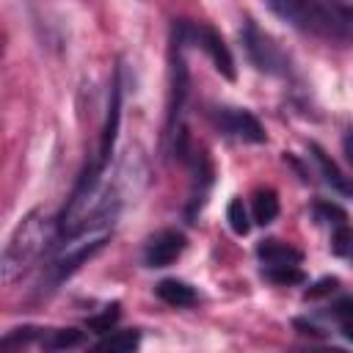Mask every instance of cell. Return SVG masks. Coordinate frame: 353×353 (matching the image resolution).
<instances>
[{
	"label": "cell",
	"instance_id": "e0dca14e",
	"mask_svg": "<svg viewBox=\"0 0 353 353\" xmlns=\"http://www.w3.org/2000/svg\"><path fill=\"white\" fill-rule=\"evenodd\" d=\"M331 248H334V254L353 262V226L350 223H342L331 232Z\"/></svg>",
	"mask_w": 353,
	"mask_h": 353
},
{
	"label": "cell",
	"instance_id": "7402d4cb",
	"mask_svg": "<svg viewBox=\"0 0 353 353\" xmlns=\"http://www.w3.org/2000/svg\"><path fill=\"white\" fill-rule=\"evenodd\" d=\"M339 328H342V336H345L347 342H353V317L339 320Z\"/></svg>",
	"mask_w": 353,
	"mask_h": 353
},
{
	"label": "cell",
	"instance_id": "2e32d148",
	"mask_svg": "<svg viewBox=\"0 0 353 353\" xmlns=\"http://www.w3.org/2000/svg\"><path fill=\"white\" fill-rule=\"evenodd\" d=\"M262 276L279 287H290V284H301L303 281V270L301 265H292V268H262Z\"/></svg>",
	"mask_w": 353,
	"mask_h": 353
},
{
	"label": "cell",
	"instance_id": "8fae6325",
	"mask_svg": "<svg viewBox=\"0 0 353 353\" xmlns=\"http://www.w3.org/2000/svg\"><path fill=\"white\" fill-rule=\"evenodd\" d=\"M279 215V196L273 188H256L254 196H251V218L254 223L259 226H268L273 223Z\"/></svg>",
	"mask_w": 353,
	"mask_h": 353
},
{
	"label": "cell",
	"instance_id": "7a4b0ae2",
	"mask_svg": "<svg viewBox=\"0 0 353 353\" xmlns=\"http://www.w3.org/2000/svg\"><path fill=\"white\" fill-rule=\"evenodd\" d=\"M58 234H61L58 221H52L41 210L28 212L19 221V226L14 229V234L8 237L6 248H3V262H0L3 281L6 284H14L50 248V243H55Z\"/></svg>",
	"mask_w": 353,
	"mask_h": 353
},
{
	"label": "cell",
	"instance_id": "3957f363",
	"mask_svg": "<svg viewBox=\"0 0 353 353\" xmlns=\"http://www.w3.org/2000/svg\"><path fill=\"white\" fill-rule=\"evenodd\" d=\"M185 41L179 30L171 25V47H168V113H165V141L176 157H188V132L182 124L185 102H188V66H185Z\"/></svg>",
	"mask_w": 353,
	"mask_h": 353
},
{
	"label": "cell",
	"instance_id": "d6986e66",
	"mask_svg": "<svg viewBox=\"0 0 353 353\" xmlns=\"http://www.w3.org/2000/svg\"><path fill=\"white\" fill-rule=\"evenodd\" d=\"M116 320H119V303H110V306H105V312L88 317V328L97 334H108L116 325Z\"/></svg>",
	"mask_w": 353,
	"mask_h": 353
},
{
	"label": "cell",
	"instance_id": "7c38bea8",
	"mask_svg": "<svg viewBox=\"0 0 353 353\" xmlns=\"http://www.w3.org/2000/svg\"><path fill=\"white\" fill-rule=\"evenodd\" d=\"M312 157H314V163L320 165V174L325 176V182L331 185V188H336L339 193H345V196H353V176H345L339 168H336V163L334 160H328V154L320 149V146H312Z\"/></svg>",
	"mask_w": 353,
	"mask_h": 353
},
{
	"label": "cell",
	"instance_id": "44dd1931",
	"mask_svg": "<svg viewBox=\"0 0 353 353\" xmlns=\"http://www.w3.org/2000/svg\"><path fill=\"white\" fill-rule=\"evenodd\" d=\"M334 317H336V320H347V317H353V298H342V301H336V303H334Z\"/></svg>",
	"mask_w": 353,
	"mask_h": 353
},
{
	"label": "cell",
	"instance_id": "5bb4252c",
	"mask_svg": "<svg viewBox=\"0 0 353 353\" xmlns=\"http://www.w3.org/2000/svg\"><path fill=\"white\" fill-rule=\"evenodd\" d=\"M77 345H83V331L77 328H52L41 336V347L47 350H69Z\"/></svg>",
	"mask_w": 353,
	"mask_h": 353
},
{
	"label": "cell",
	"instance_id": "5b68a950",
	"mask_svg": "<svg viewBox=\"0 0 353 353\" xmlns=\"http://www.w3.org/2000/svg\"><path fill=\"white\" fill-rule=\"evenodd\" d=\"M243 47H245L251 63H254L259 72H265V74H279V77H284V74L290 72V61H287V55L281 52V47H279L265 30H259L251 19H245V25H243Z\"/></svg>",
	"mask_w": 353,
	"mask_h": 353
},
{
	"label": "cell",
	"instance_id": "30bf717a",
	"mask_svg": "<svg viewBox=\"0 0 353 353\" xmlns=\"http://www.w3.org/2000/svg\"><path fill=\"white\" fill-rule=\"evenodd\" d=\"M154 292H157V298H160L163 303H168V306H174V309H185V306H193V303L199 301L196 290H193L190 284L179 281V279H163V281L154 287Z\"/></svg>",
	"mask_w": 353,
	"mask_h": 353
},
{
	"label": "cell",
	"instance_id": "52a82bcc",
	"mask_svg": "<svg viewBox=\"0 0 353 353\" xmlns=\"http://www.w3.org/2000/svg\"><path fill=\"white\" fill-rule=\"evenodd\" d=\"M185 248H188V237L179 229H163L146 240L143 262L149 268H168L171 262H176L182 256Z\"/></svg>",
	"mask_w": 353,
	"mask_h": 353
},
{
	"label": "cell",
	"instance_id": "ba28073f",
	"mask_svg": "<svg viewBox=\"0 0 353 353\" xmlns=\"http://www.w3.org/2000/svg\"><path fill=\"white\" fill-rule=\"evenodd\" d=\"M190 157V168H193V179H190V199H188V218L193 221L196 212L201 210V204L207 201V193H210V185H212V165H210V157L204 152H188Z\"/></svg>",
	"mask_w": 353,
	"mask_h": 353
},
{
	"label": "cell",
	"instance_id": "ac0fdd59",
	"mask_svg": "<svg viewBox=\"0 0 353 353\" xmlns=\"http://www.w3.org/2000/svg\"><path fill=\"white\" fill-rule=\"evenodd\" d=\"M314 218H317L320 223H328L331 229H336V226L347 223L345 210H342V207H336V204H331V201H317V204H314Z\"/></svg>",
	"mask_w": 353,
	"mask_h": 353
},
{
	"label": "cell",
	"instance_id": "4fadbf2b",
	"mask_svg": "<svg viewBox=\"0 0 353 353\" xmlns=\"http://www.w3.org/2000/svg\"><path fill=\"white\" fill-rule=\"evenodd\" d=\"M141 345V331H108L105 339H99L94 347L97 350H110V353H127Z\"/></svg>",
	"mask_w": 353,
	"mask_h": 353
},
{
	"label": "cell",
	"instance_id": "ffe728a7",
	"mask_svg": "<svg viewBox=\"0 0 353 353\" xmlns=\"http://www.w3.org/2000/svg\"><path fill=\"white\" fill-rule=\"evenodd\" d=\"M336 287V279H323V281H317L312 290H306V298H317V295H328L331 290Z\"/></svg>",
	"mask_w": 353,
	"mask_h": 353
},
{
	"label": "cell",
	"instance_id": "6da1fadb",
	"mask_svg": "<svg viewBox=\"0 0 353 353\" xmlns=\"http://www.w3.org/2000/svg\"><path fill=\"white\" fill-rule=\"evenodd\" d=\"M290 28L336 44L353 41V11L339 0H265Z\"/></svg>",
	"mask_w": 353,
	"mask_h": 353
},
{
	"label": "cell",
	"instance_id": "9c48e42d",
	"mask_svg": "<svg viewBox=\"0 0 353 353\" xmlns=\"http://www.w3.org/2000/svg\"><path fill=\"white\" fill-rule=\"evenodd\" d=\"M256 256H259L262 268H292V265L303 262V254L281 240H262L256 245Z\"/></svg>",
	"mask_w": 353,
	"mask_h": 353
},
{
	"label": "cell",
	"instance_id": "277c9868",
	"mask_svg": "<svg viewBox=\"0 0 353 353\" xmlns=\"http://www.w3.org/2000/svg\"><path fill=\"white\" fill-rule=\"evenodd\" d=\"M174 28L179 30V36H182L185 44L199 47V50L210 58V63L215 66V72H218L221 77H226V80H234V77H237V72H234V58H232V52H229L226 41L221 39L218 30H212V28L204 25V22H188V19H174Z\"/></svg>",
	"mask_w": 353,
	"mask_h": 353
},
{
	"label": "cell",
	"instance_id": "8992f818",
	"mask_svg": "<svg viewBox=\"0 0 353 353\" xmlns=\"http://www.w3.org/2000/svg\"><path fill=\"white\" fill-rule=\"evenodd\" d=\"M210 119L229 138H237V141H245V143H265L268 141L265 127L245 108H212Z\"/></svg>",
	"mask_w": 353,
	"mask_h": 353
},
{
	"label": "cell",
	"instance_id": "603a6c76",
	"mask_svg": "<svg viewBox=\"0 0 353 353\" xmlns=\"http://www.w3.org/2000/svg\"><path fill=\"white\" fill-rule=\"evenodd\" d=\"M342 146H345V154H347V160L353 163V130L345 135V141H342Z\"/></svg>",
	"mask_w": 353,
	"mask_h": 353
},
{
	"label": "cell",
	"instance_id": "9a60e30c",
	"mask_svg": "<svg viewBox=\"0 0 353 353\" xmlns=\"http://www.w3.org/2000/svg\"><path fill=\"white\" fill-rule=\"evenodd\" d=\"M226 221H229V226H232V232L234 234H248L251 232V212H248V207L243 204V199L240 196H234L232 201H229V207H226Z\"/></svg>",
	"mask_w": 353,
	"mask_h": 353
}]
</instances>
